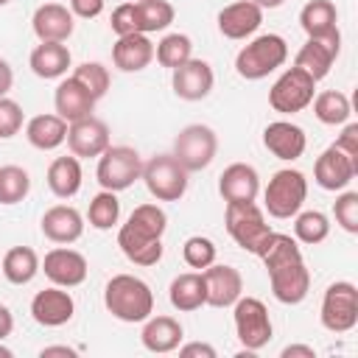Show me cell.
<instances>
[{"label":"cell","instance_id":"cell-41","mask_svg":"<svg viewBox=\"0 0 358 358\" xmlns=\"http://www.w3.org/2000/svg\"><path fill=\"white\" fill-rule=\"evenodd\" d=\"M215 243L210 241V238H204V235H190L187 241H185V246H182V257H185V263L190 266V268H199V271H204L207 266H213L215 263Z\"/></svg>","mask_w":358,"mask_h":358},{"label":"cell","instance_id":"cell-18","mask_svg":"<svg viewBox=\"0 0 358 358\" xmlns=\"http://www.w3.org/2000/svg\"><path fill=\"white\" fill-rule=\"evenodd\" d=\"M204 288H207V305L213 308H229L243 294V277L232 266H207L204 271Z\"/></svg>","mask_w":358,"mask_h":358},{"label":"cell","instance_id":"cell-27","mask_svg":"<svg viewBox=\"0 0 358 358\" xmlns=\"http://www.w3.org/2000/svg\"><path fill=\"white\" fill-rule=\"evenodd\" d=\"M117 246L126 255V260H131L134 266H157L162 257V238H148V235L131 229L129 224L120 227Z\"/></svg>","mask_w":358,"mask_h":358},{"label":"cell","instance_id":"cell-46","mask_svg":"<svg viewBox=\"0 0 358 358\" xmlns=\"http://www.w3.org/2000/svg\"><path fill=\"white\" fill-rule=\"evenodd\" d=\"M106 0H70V11L73 17H81V20H92L103 11Z\"/></svg>","mask_w":358,"mask_h":358},{"label":"cell","instance_id":"cell-6","mask_svg":"<svg viewBox=\"0 0 358 358\" xmlns=\"http://www.w3.org/2000/svg\"><path fill=\"white\" fill-rule=\"evenodd\" d=\"M140 179L157 201H179L187 193V171L173 154H157L143 162Z\"/></svg>","mask_w":358,"mask_h":358},{"label":"cell","instance_id":"cell-50","mask_svg":"<svg viewBox=\"0 0 358 358\" xmlns=\"http://www.w3.org/2000/svg\"><path fill=\"white\" fill-rule=\"evenodd\" d=\"M11 330H14V316H11V310L6 305H0V341L8 338Z\"/></svg>","mask_w":358,"mask_h":358},{"label":"cell","instance_id":"cell-24","mask_svg":"<svg viewBox=\"0 0 358 358\" xmlns=\"http://www.w3.org/2000/svg\"><path fill=\"white\" fill-rule=\"evenodd\" d=\"M39 227H42V235L48 241H53V243H73L84 232V218H81V213L76 207L56 204V207L45 210Z\"/></svg>","mask_w":358,"mask_h":358},{"label":"cell","instance_id":"cell-32","mask_svg":"<svg viewBox=\"0 0 358 358\" xmlns=\"http://www.w3.org/2000/svg\"><path fill=\"white\" fill-rule=\"evenodd\" d=\"M336 22H338V11L330 0H310L299 11V25L308 34V39H319V36L333 34L338 28Z\"/></svg>","mask_w":358,"mask_h":358},{"label":"cell","instance_id":"cell-12","mask_svg":"<svg viewBox=\"0 0 358 358\" xmlns=\"http://www.w3.org/2000/svg\"><path fill=\"white\" fill-rule=\"evenodd\" d=\"M355 176H358V159L344 154L336 143L327 145L313 165V179L322 190H344Z\"/></svg>","mask_w":358,"mask_h":358},{"label":"cell","instance_id":"cell-33","mask_svg":"<svg viewBox=\"0 0 358 358\" xmlns=\"http://www.w3.org/2000/svg\"><path fill=\"white\" fill-rule=\"evenodd\" d=\"M0 271L3 277L11 282V285H25L36 277L39 271V257L31 246H14L3 255V263H0Z\"/></svg>","mask_w":358,"mask_h":358},{"label":"cell","instance_id":"cell-11","mask_svg":"<svg viewBox=\"0 0 358 358\" xmlns=\"http://www.w3.org/2000/svg\"><path fill=\"white\" fill-rule=\"evenodd\" d=\"M235 333L238 341L255 352L263 350L271 341V319H268V308L257 299V296H238L235 302Z\"/></svg>","mask_w":358,"mask_h":358},{"label":"cell","instance_id":"cell-4","mask_svg":"<svg viewBox=\"0 0 358 358\" xmlns=\"http://www.w3.org/2000/svg\"><path fill=\"white\" fill-rule=\"evenodd\" d=\"M288 59V42L280 34H263L241 48L235 56V70L246 81H260L277 67H282Z\"/></svg>","mask_w":358,"mask_h":358},{"label":"cell","instance_id":"cell-26","mask_svg":"<svg viewBox=\"0 0 358 358\" xmlns=\"http://www.w3.org/2000/svg\"><path fill=\"white\" fill-rule=\"evenodd\" d=\"M182 324L173 316H148L140 333V341L148 352H173L182 344Z\"/></svg>","mask_w":358,"mask_h":358},{"label":"cell","instance_id":"cell-35","mask_svg":"<svg viewBox=\"0 0 358 358\" xmlns=\"http://www.w3.org/2000/svg\"><path fill=\"white\" fill-rule=\"evenodd\" d=\"M173 6L168 0H140L134 3V22L140 34H154L165 31L173 22Z\"/></svg>","mask_w":358,"mask_h":358},{"label":"cell","instance_id":"cell-31","mask_svg":"<svg viewBox=\"0 0 358 358\" xmlns=\"http://www.w3.org/2000/svg\"><path fill=\"white\" fill-rule=\"evenodd\" d=\"M81 179L84 173H81L78 157H56L48 165V187L59 199H73L81 190Z\"/></svg>","mask_w":358,"mask_h":358},{"label":"cell","instance_id":"cell-43","mask_svg":"<svg viewBox=\"0 0 358 358\" xmlns=\"http://www.w3.org/2000/svg\"><path fill=\"white\" fill-rule=\"evenodd\" d=\"M333 215H336V224H338L344 232L355 235V232H358V193H355V190L341 193V196L336 199V204H333Z\"/></svg>","mask_w":358,"mask_h":358},{"label":"cell","instance_id":"cell-40","mask_svg":"<svg viewBox=\"0 0 358 358\" xmlns=\"http://www.w3.org/2000/svg\"><path fill=\"white\" fill-rule=\"evenodd\" d=\"M126 224L131 229L148 235V238H162V232L168 227V215H165V210L159 204H140V207L131 210V215H129Z\"/></svg>","mask_w":358,"mask_h":358},{"label":"cell","instance_id":"cell-14","mask_svg":"<svg viewBox=\"0 0 358 358\" xmlns=\"http://www.w3.org/2000/svg\"><path fill=\"white\" fill-rule=\"evenodd\" d=\"M45 277L53 282V285H62V288H76L87 280V257L76 249H67V246H56L45 255L42 266Z\"/></svg>","mask_w":358,"mask_h":358},{"label":"cell","instance_id":"cell-13","mask_svg":"<svg viewBox=\"0 0 358 358\" xmlns=\"http://www.w3.org/2000/svg\"><path fill=\"white\" fill-rule=\"evenodd\" d=\"M338 50H341V34H338V28H336V31L327 34V36L308 39V42L299 48V53H296V59H294V67L305 70L313 81H322V78L330 73V67H333Z\"/></svg>","mask_w":358,"mask_h":358},{"label":"cell","instance_id":"cell-39","mask_svg":"<svg viewBox=\"0 0 358 358\" xmlns=\"http://www.w3.org/2000/svg\"><path fill=\"white\" fill-rule=\"evenodd\" d=\"M87 218H90V227L95 229H112L120 218V201L112 190H101L98 196H92L90 201V210H87Z\"/></svg>","mask_w":358,"mask_h":358},{"label":"cell","instance_id":"cell-10","mask_svg":"<svg viewBox=\"0 0 358 358\" xmlns=\"http://www.w3.org/2000/svg\"><path fill=\"white\" fill-rule=\"evenodd\" d=\"M313 92H316V81L299 70V67H288L268 90V103L274 112L280 115H294V112H302L305 106H310L313 101Z\"/></svg>","mask_w":358,"mask_h":358},{"label":"cell","instance_id":"cell-45","mask_svg":"<svg viewBox=\"0 0 358 358\" xmlns=\"http://www.w3.org/2000/svg\"><path fill=\"white\" fill-rule=\"evenodd\" d=\"M112 31L117 36H126V34H140L137 31V22H134V3H120L115 11H112V20H109Z\"/></svg>","mask_w":358,"mask_h":358},{"label":"cell","instance_id":"cell-15","mask_svg":"<svg viewBox=\"0 0 358 358\" xmlns=\"http://www.w3.org/2000/svg\"><path fill=\"white\" fill-rule=\"evenodd\" d=\"M73 313H76V302L62 285L36 291L31 299V316L42 327H62L73 319Z\"/></svg>","mask_w":358,"mask_h":358},{"label":"cell","instance_id":"cell-16","mask_svg":"<svg viewBox=\"0 0 358 358\" xmlns=\"http://www.w3.org/2000/svg\"><path fill=\"white\" fill-rule=\"evenodd\" d=\"M67 145L73 157H101L112 143H109V126L101 117H81L67 126Z\"/></svg>","mask_w":358,"mask_h":358},{"label":"cell","instance_id":"cell-21","mask_svg":"<svg viewBox=\"0 0 358 358\" xmlns=\"http://www.w3.org/2000/svg\"><path fill=\"white\" fill-rule=\"evenodd\" d=\"M34 34L39 36V42H64L70 39L73 28H76V20H73V11L62 3H45L34 11Z\"/></svg>","mask_w":358,"mask_h":358},{"label":"cell","instance_id":"cell-23","mask_svg":"<svg viewBox=\"0 0 358 358\" xmlns=\"http://www.w3.org/2000/svg\"><path fill=\"white\" fill-rule=\"evenodd\" d=\"M151 59H154V45L148 34H126L117 36V42L112 45V62L123 73H140L151 64Z\"/></svg>","mask_w":358,"mask_h":358},{"label":"cell","instance_id":"cell-29","mask_svg":"<svg viewBox=\"0 0 358 358\" xmlns=\"http://www.w3.org/2000/svg\"><path fill=\"white\" fill-rule=\"evenodd\" d=\"M34 76L39 78H62L70 67V50L67 45L62 42H39L34 50H31V59H28Z\"/></svg>","mask_w":358,"mask_h":358},{"label":"cell","instance_id":"cell-52","mask_svg":"<svg viewBox=\"0 0 358 358\" xmlns=\"http://www.w3.org/2000/svg\"><path fill=\"white\" fill-rule=\"evenodd\" d=\"M39 355L42 358H48V355H76V350L73 347H45Z\"/></svg>","mask_w":358,"mask_h":358},{"label":"cell","instance_id":"cell-37","mask_svg":"<svg viewBox=\"0 0 358 358\" xmlns=\"http://www.w3.org/2000/svg\"><path fill=\"white\" fill-rule=\"evenodd\" d=\"M294 235L299 243H322L327 235H330V221L324 213L319 210H305V213H296V221H294Z\"/></svg>","mask_w":358,"mask_h":358},{"label":"cell","instance_id":"cell-3","mask_svg":"<svg viewBox=\"0 0 358 358\" xmlns=\"http://www.w3.org/2000/svg\"><path fill=\"white\" fill-rule=\"evenodd\" d=\"M224 224H227L229 238L243 252H252V255H260L266 241H268V235L274 232L266 224V215L255 201H227Z\"/></svg>","mask_w":358,"mask_h":358},{"label":"cell","instance_id":"cell-1","mask_svg":"<svg viewBox=\"0 0 358 358\" xmlns=\"http://www.w3.org/2000/svg\"><path fill=\"white\" fill-rule=\"evenodd\" d=\"M268 271L271 294L282 305H299L310 291V271L302 260L296 238L285 232H271L263 252L257 255Z\"/></svg>","mask_w":358,"mask_h":358},{"label":"cell","instance_id":"cell-17","mask_svg":"<svg viewBox=\"0 0 358 358\" xmlns=\"http://www.w3.org/2000/svg\"><path fill=\"white\" fill-rule=\"evenodd\" d=\"M173 92L182 98V101H201L210 95L213 84H215V76H213V67L204 62V59H187L185 64H179L173 70Z\"/></svg>","mask_w":358,"mask_h":358},{"label":"cell","instance_id":"cell-54","mask_svg":"<svg viewBox=\"0 0 358 358\" xmlns=\"http://www.w3.org/2000/svg\"><path fill=\"white\" fill-rule=\"evenodd\" d=\"M0 358H11V350L8 347H0Z\"/></svg>","mask_w":358,"mask_h":358},{"label":"cell","instance_id":"cell-20","mask_svg":"<svg viewBox=\"0 0 358 358\" xmlns=\"http://www.w3.org/2000/svg\"><path fill=\"white\" fill-rule=\"evenodd\" d=\"M260 22L263 8H257L252 0H238L218 11V31L227 39H246L260 28Z\"/></svg>","mask_w":358,"mask_h":358},{"label":"cell","instance_id":"cell-44","mask_svg":"<svg viewBox=\"0 0 358 358\" xmlns=\"http://www.w3.org/2000/svg\"><path fill=\"white\" fill-rule=\"evenodd\" d=\"M22 129V106L11 98H0V140L14 137Z\"/></svg>","mask_w":358,"mask_h":358},{"label":"cell","instance_id":"cell-47","mask_svg":"<svg viewBox=\"0 0 358 358\" xmlns=\"http://www.w3.org/2000/svg\"><path fill=\"white\" fill-rule=\"evenodd\" d=\"M336 145H338L344 154H350V157H355V159H358V123H347V126H344V131L338 134Z\"/></svg>","mask_w":358,"mask_h":358},{"label":"cell","instance_id":"cell-30","mask_svg":"<svg viewBox=\"0 0 358 358\" xmlns=\"http://www.w3.org/2000/svg\"><path fill=\"white\" fill-rule=\"evenodd\" d=\"M25 137L39 151H53L67 140V120L59 115H36L25 126Z\"/></svg>","mask_w":358,"mask_h":358},{"label":"cell","instance_id":"cell-22","mask_svg":"<svg viewBox=\"0 0 358 358\" xmlns=\"http://www.w3.org/2000/svg\"><path fill=\"white\" fill-rule=\"evenodd\" d=\"M218 193L224 201H255L260 193V176L246 162H232L218 176Z\"/></svg>","mask_w":358,"mask_h":358},{"label":"cell","instance_id":"cell-2","mask_svg":"<svg viewBox=\"0 0 358 358\" xmlns=\"http://www.w3.org/2000/svg\"><path fill=\"white\" fill-rule=\"evenodd\" d=\"M103 305L120 322H145L154 313V291L134 274H115L103 288Z\"/></svg>","mask_w":358,"mask_h":358},{"label":"cell","instance_id":"cell-9","mask_svg":"<svg viewBox=\"0 0 358 358\" xmlns=\"http://www.w3.org/2000/svg\"><path fill=\"white\" fill-rule=\"evenodd\" d=\"M215 151H218V137L210 126L204 123H190L185 126L176 140H173V157L185 165L187 173L193 171H204L213 159H215Z\"/></svg>","mask_w":358,"mask_h":358},{"label":"cell","instance_id":"cell-8","mask_svg":"<svg viewBox=\"0 0 358 358\" xmlns=\"http://www.w3.org/2000/svg\"><path fill=\"white\" fill-rule=\"evenodd\" d=\"M322 327L330 333H350L358 324V288L350 280L327 285L322 296Z\"/></svg>","mask_w":358,"mask_h":358},{"label":"cell","instance_id":"cell-36","mask_svg":"<svg viewBox=\"0 0 358 358\" xmlns=\"http://www.w3.org/2000/svg\"><path fill=\"white\" fill-rule=\"evenodd\" d=\"M154 56L162 67L176 70L179 64H185L187 59H193V42L187 34H168L162 36V42L154 48Z\"/></svg>","mask_w":358,"mask_h":358},{"label":"cell","instance_id":"cell-19","mask_svg":"<svg viewBox=\"0 0 358 358\" xmlns=\"http://www.w3.org/2000/svg\"><path fill=\"white\" fill-rule=\"evenodd\" d=\"M263 145L277 157V159H285V162H294L305 154V145H308V137L305 131L291 123V120H274L266 126L263 131Z\"/></svg>","mask_w":358,"mask_h":358},{"label":"cell","instance_id":"cell-51","mask_svg":"<svg viewBox=\"0 0 358 358\" xmlns=\"http://www.w3.org/2000/svg\"><path fill=\"white\" fill-rule=\"evenodd\" d=\"M296 355H302V358H313L316 352H313V347H308V344H288V347L282 350V358H296Z\"/></svg>","mask_w":358,"mask_h":358},{"label":"cell","instance_id":"cell-55","mask_svg":"<svg viewBox=\"0 0 358 358\" xmlns=\"http://www.w3.org/2000/svg\"><path fill=\"white\" fill-rule=\"evenodd\" d=\"M8 3H11V0H0V6H8Z\"/></svg>","mask_w":358,"mask_h":358},{"label":"cell","instance_id":"cell-53","mask_svg":"<svg viewBox=\"0 0 358 358\" xmlns=\"http://www.w3.org/2000/svg\"><path fill=\"white\" fill-rule=\"evenodd\" d=\"M257 8H280L285 0H252Z\"/></svg>","mask_w":358,"mask_h":358},{"label":"cell","instance_id":"cell-25","mask_svg":"<svg viewBox=\"0 0 358 358\" xmlns=\"http://www.w3.org/2000/svg\"><path fill=\"white\" fill-rule=\"evenodd\" d=\"M53 103H56V115L64 117L67 123L81 120V117L92 115V109H95V98H92V92H90L84 84H78L73 76L64 78V81L56 87Z\"/></svg>","mask_w":358,"mask_h":358},{"label":"cell","instance_id":"cell-38","mask_svg":"<svg viewBox=\"0 0 358 358\" xmlns=\"http://www.w3.org/2000/svg\"><path fill=\"white\" fill-rule=\"evenodd\" d=\"M31 176L20 165H3L0 168V204H17L28 196Z\"/></svg>","mask_w":358,"mask_h":358},{"label":"cell","instance_id":"cell-56","mask_svg":"<svg viewBox=\"0 0 358 358\" xmlns=\"http://www.w3.org/2000/svg\"><path fill=\"white\" fill-rule=\"evenodd\" d=\"M131 3H140V0H131Z\"/></svg>","mask_w":358,"mask_h":358},{"label":"cell","instance_id":"cell-48","mask_svg":"<svg viewBox=\"0 0 358 358\" xmlns=\"http://www.w3.org/2000/svg\"><path fill=\"white\" fill-rule=\"evenodd\" d=\"M182 358H215V347L213 344H204V341H190V344H179L176 347Z\"/></svg>","mask_w":358,"mask_h":358},{"label":"cell","instance_id":"cell-49","mask_svg":"<svg viewBox=\"0 0 358 358\" xmlns=\"http://www.w3.org/2000/svg\"><path fill=\"white\" fill-rule=\"evenodd\" d=\"M11 84H14V70L8 67V62H6V59H0V98H3V95H8Z\"/></svg>","mask_w":358,"mask_h":358},{"label":"cell","instance_id":"cell-5","mask_svg":"<svg viewBox=\"0 0 358 358\" xmlns=\"http://www.w3.org/2000/svg\"><path fill=\"white\" fill-rule=\"evenodd\" d=\"M305 199H308V179L296 168L277 171L268 179L266 190H263V204H266L268 215H274V218H291V215H296L302 210Z\"/></svg>","mask_w":358,"mask_h":358},{"label":"cell","instance_id":"cell-7","mask_svg":"<svg viewBox=\"0 0 358 358\" xmlns=\"http://www.w3.org/2000/svg\"><path fill=\"white\" fill-rule=\"evenodd\" d=\"M95 176H98V185L103 190H112V193L126 190V187H131L143 176V159L129 145H109L98 157Z\"/></svg>","mask_w":358,"mask_h":358},{"label":"cell","instance_id":"cell-28","mask_svg":"<svg viewBox=\"0 0 358 358\" xmlns=\"http://www.w3.org/2000/svg\"><path fill=\"white\" fill-rule=\"evenodd\" d=\"M168 299L182 313H190V310H199L201 305H207L204 274L201 271H185V274L173 277V282L168 288Z\"/></svg>","mask_w":358,"mask_h":358},{"label":"cell","instance_id":"cell-42","mask_svg":"<svg viewBox=\"0 0 358 358\" xmlns=\"http://www.w3.org/2000/svg\"><path fill=\"white\" fill-rule=\"evenodd\" d=\"M73 78H76L78 84H84V87L92 92L95 101L103 98L106 90H109V70H106L101 62H84V64H78V67L73 70Z\"/></svg>","mask_w":358,"mask_h":358},{"label":"cell","instance_id":"cell-34","mask_svg":"<svg viewBox=\"0 0 358 358\" xmlns=\"http://www.w3.org/2000/svg\"><path fill=\"white\" fill-rule=\"evenodd\" d=\"M310 103H313L316 120L324 123V126H341V123H347L350 115H352L350 98H347L344 92H338V90H324V92H319Z\"/></svg>","mask_w":358,"mask_h":358}]
</instances>
